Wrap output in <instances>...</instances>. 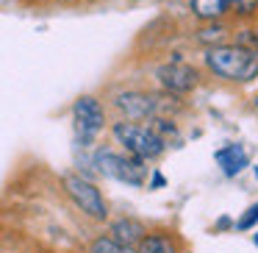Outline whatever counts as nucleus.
<instances>
[{
	"mask_svg": "<svg viewBox=\"0 0 258 253\" xmlns=\"http://www.w3.org/2000/svg\"><path fill=\"white\" fill-rule=\"evenodd\" d=\"M206 64L228 81H252L258 75V56L239 45H217L206 53Z\"/></svg>",
	"mask_w": 258,
	"mask_h": 253,
	"instance_id": "nucleus-1",
	"label": "nucleus"
},
{
	"mask_svg": "<svg viewBox=\"0 0 258 253\" xmlns=\"http://www.w3.org/2000/svg\"><path fill=\"white\" fill-rule=\"evenodd\" d=\"M95 170L106 178H114L119 184L128 186H145L147 181V167L145 159L136 156H122V153H111V150H97L95 159H92Z\"/></svg>",
	"mask_w": 258,
	"mask_h": 253,
	"instance_id": "nucleus-2",
	"label": "nucleus"
},
{
	"mask_svg": "<svg viewBox=\"0 0 258 253\" xmlns=\"http://www.w3.org/2000/svg\"><path fill=\"white\" fill-rule=\"evenodd\" d=\"M114 139L125 145V150L136 159H158L164 153V139L147 125L136 123H117L114 125Z\"/></svg>",
	"mask_w": 258,
	"mask_h": 253,
	"instance_id": "nucleus-3",
	"label": "nucleus"
},
{
	"mask_svg": "<svg viewBox=\"0 0 258 253\" xmlns=\"http://www.w3.org/2000/svg\"><path fill=\"white\" fill-rule=\"evenodd\" d=\"M103 123H106V114H103V106L97 97L84 95L75 100L73 106V125H75V139H78L81 147L92 145L97 139V134L103 131Z\"/></svg>",
	"mask_w": 258,
	"mask_h": 253,
	"instance_id": "nucleus-4",
	"label": "nucleus"
},
{
	"mask_svg": "<svg viewBox=\"0 0 258 253\" xmlns=\"http://www.w3.org/2000/svg\"><path fill=\"white\" fill-rule=\"evenodd\" d=\"M64 192L84 214H89L95 220H106V214H108L106 200H103L100 189L92 181L81 178V175H64Z\"/></svg>",
	"mask_w": 258,
	"mask_h": 253,
	"instance_id": "nucleus-5",
	"label": "nucleus"
},
{
	"mask_svg": "<svg viewBox=\"0 0 258 253\" xmlns=\"http://www.w3.org/2000/svg\"><path fill=\"white\" fill-rule=\"evenodd\" d=\"M117 109L125 112V117L131 120H153L161 109V100L153 95H142V92H122L117 95Z\"/></svg>",
	"mask_w": 258,
	"mask_h": 253,
	"instance_id": "nucleus-6",
	"label": "nucleus"
},
{
	"mask_svg": "<svg viewBox=\"0 0 258 253\" xmlns=\"http://www.w3.org/2000/svg\"><path fill=\"white\" fill-rule=\"evenodd\" d=\"M156 75L169 92H189V89L197 86V70L189 67V64H180V62H172V64L158 67Z\"/></svg>",
	"mask_w": 258,
	"mask_h": 253,
	"instance_id": "nucleus-7",
	"label": "nucleus"
},
{
	"mask_svg": "<svg viewBox=\"0 0 258 253\" xmlns=\"http://www.w3.org/2000/svg\"><path fill=\"white\" fill-rule=\"evenodd\" d=\"M214 159H217V164L222 167L225 175H239L241 170L247 167V153L241 145H225L219 147L217 153H214Z\"/></svg>",
	"mask_w": 258,
	"mask_h": 253,
	"instance_id": "nucleus-8",
	"label": "nucleus"
},
{
	"mask_svg": "<svg viewBox=\"0 0 258 253\" xmlns=\"http://www.w3.org/2000/svg\"><path fill=\"white\" fill-rule=\"evenodd\" d=\"M145 225L139 220H131V217H122V220H114L111 223V239L122 242V245H136V242L145 236Z\"/></svg>",
	"mask_w": 258,
	"mask_h": 253,
	"instance_id": "nucleus-9",
	"label": "nucleus"
},
{
	"mask_svg": "<svg viewBox=\"0 0 258 253\" xmlns=\"http://www.w3.org/2000/svg\"><path fill=\"white\" fill-rule=\"evenodd\" d=\"M230 9V0H191V12L200 20H217Z\"/></svg>",
	"mask_w": 258,
	"mask_h": 253,
	"instance_id": "nucleus-10",
	"label": "nucleus"
},
{
	"mask_svg": "<svg viewBox=\"0 0 258 253\" xmlns=\"http://www.w3.org/2000/svg\"><path fill=\"white\" fill-rule=\"evenodd\" d=\"M136 245V253H175V245L164 234H145Z\"/></svg>",
	"mask_w": 258,
	"mask_h": 253,
	"instance_id": "nucleus-11",
	"label": "nucleus"
},
{
	"mask_svg": "<svg viewBox=\"0 0 258 253\" xmlns=\"http://www.w3.org/2000/svg\"><path fill=\"white\" fill-rule=\"evenodd\" d=\"M92 253H136V250L131 245L111 239V236H100V239L92 242Z\"/></svg>",
	"mask_w": 258,
	"mask_h": 253,
	"instance_id": "nucleus-12",
	"label": "nucleus"
},
{
	"mask_svg": "<svg viewBox=\"0 0 258 253\" xmlns=\"http://www.w3.org/2000/svg\"><path fill=\"white\" fill-rule=\"evenodd\" d=\"M236 45L258 56V34H255V31H241V34H239V42H236Z\"/></svg>",
	"mask_w": 258,
	"mask_h": 253,
	"instance_id": "nucleus-13",
	"label": "nucleus"
},
{
	"mask_svg": "<svg viewBox=\"0 0 258 253\" xmlns=\"http://www.w3.org/2000/svg\"><path fill=\"white\" fill-rule=\"evenodd\" d=\"M255 223H258V203H255V206L247 209V214L239 220V228H241V231H247V228H252Z\"/></svg>",
	"mask_w": 258,
	"mask_h": 253,
	"instance_id": "nucleus-14",
	"label": "nucleus"
},
{
	"mask_svg": "<svg viewBox=\"0 0 258 253\" xmlns=\"http://www.w3.org/2000/svg\"><path fill=\"white\" fill-rule=\"evenodd\" d=\"M222 36H225V28H219V25H214V28L200 31V39H203V42H219Z\"/></svg>",
	"mask_w": 258,
	"mask_h": 253,
	"instance_id": "nucleus-15",
	"label": "nucleus"
},
{
	"mask_svg": "<svg viewBox=\"0 0 258 253\" xmlns=\"http://www.w3.org/2000/svg\"><path fill=\"white\" fill-rule=\"evenodd\" d=\"M230 6H236L239 14H250L252 9L258 6V0H230Z\"/></svg>",
	"mask_w": 258,
	"mask_h": 253,
	"instance_id": "nucleus-16",
	"label": "nucleus"
},
{
	"mask_svg": "<svg viewBox=\"0 0 258 253\" xmlns=\"http://www.w3.org/2000/svg\"><path fill=\"white\" fill-rule=\"evenodd\" d=\"M161 184H164V175L156 173V175H153V186H161Z\"/></svg>",
	"mask_w": 258,
	"mask_h": 253,
	"instance_id": "nucleus-17",
	"label": "nucleus"
},
{
	"mask_svg": "<svg viewBox=\"0 0 258 253\" xmlns=\"http://www.w3.org/2000/svg\"><path fill=\"white\" fill-rule=\"evenodd\" d=\"M252 242H255V245H258V234H255V239H252Z\"/></svg>",
	"mask_w": 258,
	"mask_h": 253,
	"instance_id": "nucleus-18",
	"label": "nucleus"
},
{
	"mask_svg": "<svg viewBox=\"0 0 258 253\" xmlns=\"http://www.w3.org/2000/svg\"><path fill=\"white\" fill-rule=\"evenodd\" d=\"M255 178H258V167H255Z\"/></svg>",
	"mask_w": 258,
	"mask_h": 253,
	"instance_id": "nucleus-19",
	"label": "nucleus"
},
{
	"mask_svg": "<svg viewBox=\"0 0 258 253\" xmlns=\"http://www.w3.org/2000/svg\"><path fill=\"white\" fill-rule=\"evenodd\" d=\"M255 109H258V97H255Z\"/></svg>",
	"mask_w": 258,
	"mask_h": 253,
	"instance_id": "nucleus-20",
	"label": "nucleus"
}]
</instances>
